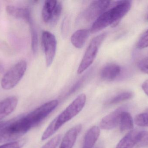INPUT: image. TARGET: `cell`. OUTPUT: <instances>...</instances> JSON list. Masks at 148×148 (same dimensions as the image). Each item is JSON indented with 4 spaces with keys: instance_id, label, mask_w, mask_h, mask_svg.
Wrapping results in <instances>:
<instances>
[{
    "instance_id": "cell-20",
    "label": "cell",
    "mask_w": 148,
    "mask_h": 148,
    "mask_svg": "<svg viewBox=\"0 0 148 148\" xmlns=\"http://www.w3.org/2000/svg\"><path fill=\"white\" fill-rule=\"evenodd\" d=\"M134 121L137 126L148 127V109L143 113L137 114L135 117Z\"/></svg>"
},
{
    "instance_id": "cell-7",
    "label": "cell",
    "mask_w": 148,
    "mask_h": 148,
    "mask_svg": "<svg viewBox=\"0 0 148 148\" xmlns=\"http://www.w3.org/2000/svg\"><path fill=\"white\" fill-rule=\"evenodd\" d=\"M111 1H93L83 13L82 17L87 22L95 21L108 10L111 5Z\"/></svg>"
},
{
    "instance_id": "cell-10",
    "label": "cell",
    "mask_w": 148,
    "mask_h": 148,
    "mask_svg": "<svg viewBox=\"0 0 148 148\" xmlns=\"http://www.w3.org/2000/svg\"><path fill=\"white\" fill-rule=\"evenodd\" d=\"M17 103L15 96H9L0 102V120L10 114L16 108Z\"/></svg>"
},
{
    "instance_id": "cell-3",
    "label": "cell",
    "mask_w": 148,
    "mask_h": 148,
    "mask_svg": "<svg viewBox=\"0 0 148 148\" xmlns=\"http://www.w3.org/2000/svg\"><path fill=\"white\" fill-rule=\"evenodd\" d=\"M106 36L107 33H102L91 40L77 69L78 74L84 72L93 63L96 57L99 47L106 38Z\"/></svg>"
},
{
    "instance_id": "cell-11",
    "label": "cell",
    "mask_w": 148,
    "mask_h": 148,
    "mask_svg": "<svg viewBox=\"0 0 148 148\" xmlns=\"http://www.w3.org/2000/svg\"><path fill=\"white\" fill-rule=\"evenodd\" d=\"M121 71V67L114 63H110L104 66L101 72V77L103 80L111 81L119 76Z\"/></svg>"
},
{
    "instance_id": "cell-9",
    "label": "cell",
    "mask_w": 148,
    "mask_h": 148,
    "mask_svg": "<svg viewBox=\"0 0 148 148\" xmlns=\"http://www.w3.org/2000/svg\"><path fill=\"white\" fill-rule=\"evenodd\" d=\"M125 108L120 107L103 117L100 123L101 128L104 130H110L119 125L122 114L125 111Z\"/></svg>"
},
{
    "instance_id": "cell-8",
    "label": "cell",
    "mask_w": 148,
    "mask_h": 148,
    "mask_svg": "<svg viewBox=\"0 0 148 148\" xmlns=\"http://www.w3.org/2000/svg\"><path fill=\"white\" fill-rule=\"evenodd\" d=\"M132 2L130 1H119L115 2L114 6L108 10L112 21L111 27H116L123 17L131 8Z\"/></svg>"
},
{
    "instance_id": "cell-16",
    "label": "cell",
    "mask_w": 148,
    "mask_h": 148,
    "mask_svg": "<svg viewBox=\"0 0 148 148\" xmlns=\"http://www.w3.org/2000/svg\"><path fill=\"white\" fill-rule=\"evenodd\" d=\"M138 131L132 130L130 131L117 144L116 148H133L136 143Z\"/></svg>"
},
{
    "instance_id": "cell-25",
    "label": "cell",
    "mask_w": 148,
    "mask_h": 148,
    "mask_svg": "<svg viewBox=\"0 0 148 148\" xmlns=\"http://www.w3.org/2000/svg\"><path fill=\"white\" fill-rule=\"evenodd\" d=\"M22 144L20 141L11 142L1 145L0 148H21Z\"/></svg>"
},
{
    "instance_id": "cell-22",
    "label": "cell",
    "mask_w": 148,
    "mask_h": 148,
    "mask_svg": "<svg viewBox=\"0 0 148 148\" xmlns=\"http://www.w3.org/2000/svg\"><path fill=\"white\" fill-rule=\"evenodd\" d=\"M147 47H148V29L142 35L136 44V47L139 49H142Z\"/></svg>"
},
{
    "instance_id": "cell-14",
    "label": "cell",
    "mask_w": 148,
    "mask_h": 148,
    "mask_svg": "<svg viewBox=\"0 0 148 148\" xmlns=\"http://www.w3.org/2000/svg\"><path fill=\"white\" fill-rule=\"evenodd\" d=\"M90 30H78L76 31L71 36L72 44L77 48H82L84 46L90 33Z\"/></svg>"
},
{
    "instance_id": "cell-23",
    "label": "cell",
    "mask_w": 148,
    "mask_h": 148,
    "mask_svg": "<svg viewBox=\"0 0 148 148\" xmlns=\"http://www.w3.org/2000/svg\"><path fill=\"white\" fill-rule=\"evenodd\" d=\"M61 140V136L57 135L48 142L45 145L41 148H56Z\"/></svg>"
},
{
    "instance_id": "cell-4",
    "label": "cell",
    "mask_w": 148,
    "mask_h": 148,
    "mask_svg": "<svg viewBox=\"0 0 148 148\" xmlns=\"http://www.w3.org/2000/svg\"><path fill=\"white\" fill-rule=\"evenodd\" d=\"M62 9L61 1H45L42 12L43 21L51 26H54L60 19Z\"/></svg>"
},
{
    "instance_id": "cell-12",
    "label": "cell",
    "mask_w": 148,
    "mask_h": 148,
    "mask_svg": "<svg viewBox=\"0 0 148 148\" xmlns=\"http://www.w3.org/2000/svg\"><path fill=\"white\" fill-rule=\"evenodd\" d=\"M81 129L82 126L77 125L69 130L63 138L60 148H73Z\"/></svg>"
},
{
    "instance_id": "cell-21",
    "label": "cell",
    "mask_w": 148,
    "mask_h": 148,
    "mask_svg": "<svg viewBox=\"0 0 148 148\" xmlns=\"http://www.w3.org/2000/svg\"><path fill=\"white\" fill-rule=\"evenodd\" d=\"M31 28V48L33 53H35L37 52L38 47V39L37 32L33 26L32 22L29 23Z\"/></svg>"
},
{
    "instance_id": "cell-24",
    "label": "cell",
    "mask_w": 148,
    "mask_h": 148,
    "mask_svg": "<svg viewBox=\"0 0 148 148\" xmlns=\"http://www.w3.org/2000/svg\"><path fill=\"white\" fill-rule=\"evenodd\" d=\"M139 69L143 73L148 74V57L143 58L138 63Z\"/></svg>"
},
{
    "instance_id": "cell-1",
    "label": "cell",
    "mask_w": 148,
    "mask_h": 148,
    "mask_svg": "<svg viewBox=\"0 0 148 148\" xmlns=\"http://www.w3.org/2000/svg\"><path fill=\"white\" fill-rule=\"evenodd\" d=\"M86 101V95L83 94L79 95L65 110L53 120L56 131L80 112L84 107Z\"/></svg>"
},
{
    "instance_id": "cell-15",
    "label": "cell",
    "mask_w": 148,
    "mask_h": 148,
    "mask_svg": "<svg viewBox=\"0 0 148 148\" xmlns=\"http://www.w3.org/2000/svg\"><path fill=\"white\" fill-rule=\"evenodd\" d=\"M100 132V128L96 126L90 128L84 136L82 148H93L99 138Z\"/></svg>"
},
{
    "instance_id": "cell-28",
    "label": "cell",
    "mask_w": 148,
    "mask_h": 148,
    "mask_svg": "<svg viewBox=\"0 0 148 148\" xmlns=\"http://www.w3.org/2000/svg\"><path fill=\"white\" fill-rule=\"evenodd\" d=\"M145 20L146 21L148 22V10L147 14H146V16H145Z\"/></svg>"
},
{
    "instance_id": "cell-2",
    "label": "cell",
    "mask_w": 148,
    "mask_h": 148,
    "mask_svg": "<svg viewBox=\"0 0 148 148\" xmlns=\"http://www.w3.org/2000/svg\"><path fill=\"white\" fill-rule=\"evenodd\" d=\"M27 68V62L23 60L15 64L3 77L1 81L2 88L9 90L14 87L23 77Z\"/></svg>"
},
{
    "instance_id": "cell-13",
    "label": "cell",
    "mask_w": 148,
    "mask_h": 148,
    "mask_svg": "<svg viewBox=\"0 0 148 148\" xmlns=\"http://www.w3.org/2000/svg\"><path fill=\"white\" fill-rule=\"evenodd\" d=\"M6 10L9 15L13 17L25 20L29 23L32 22L30 12L28 9L8 5L6 7Z\"/></svg>"
},
{
    "instance_id": "cell-26",
    "label": "cell",
    "mask_w": 148,
    "mask_h": 148,
    "mask_svg": "<svg viewBox=\"0 0 148 148\" xmlns=\"http://www.w3.org/2000/svg\"><path fill=\"white\" fill-rule=\"evenodd\" d=\"M142 87L145 94L148 96V80L144 81L143 83Z\"/></svg>"
},
{
    "instance_id": "cell-5",
    "label": "cell",
    "mask_w": 148,
    "mask_h": 148,
    "mask_svg": "<svg viewBox=\"0 0 148 148\" xmlns=\"http://www.w3.org/2000/svg\"><path fill=\"white\" fill-rule=\"evenodd\" d=\"M58 104L59 102L57 100L50 101L37 108L25 116L32 127H34L45 119L58 106Z\"/></svg>"
},
{
    "instance_id": "cell-18",
    "label": "cell",
    "mask_w": 148,
    "mask_h": 148,
    "mask_svg": "<svg viewBox=\"0 0 148 148\" xmlns=\"http://www.w3.org/2000/svg\"><path fill=\"white\" fill-rule=\"evenodd\" d=\"M134 96V94L130 91L122 92L110 99L107 102L108 105L117 104L122 102L131 99Z\"/></svg>"
},
{
    "instance_id": "cell-6",
    "label": "cell",
    "mask_w": 148,
    "mask_h": 148,
    "mask_svg": "<svg viewBox=\"0 0 148 148\" xmlns=\"http://www.w3.org/2000/svg\"><path fill=\"white\" fill-rule=\"evenodd\" d=\"M42 42L45 53L47 67L52 65L56 54L57 41L54 35L47 30L42 35Z\"/></svg>"
},
{
    "instance_id": "cell-17",
    "label": "cell",
    "mask_w": 148,
    "mask_h": 148,
    "mask_svg": "<svg viewBox=\"0 0 148 148\" xmlns=\"http://www.w3.org/2000/svg\"><path fill=\"white\" fill-rule=\"evenodd\" d=\"M134 123V120L130 114L127 111H123L121 116L119 124L121 132L133 130Z\"/></svg>"
},
{
    "instance_id": "cell-19",
    "label": "cell",
    "mask_w": 148,
    "mask_h": 148,
    "mask_svg": "<svg viewBox=\"0 0 148 148\" xmlns=\"http://www.w3.org/2000/svg\"><path fill=\"white\" fill-rule=\"evenodd\" d=\"M136 145L139 147H148V131L138 132Z\"/></svg>"
},
{
    "instance_id": "cell-27",
    "label": "cell",
    "mask_w": 148,
    "mask_h": 148,
    "mask_svg": "<svg viewBox=\"0 0 148 148\" xmlns=\"http://www.w3.org/2000/svg\"><path fill=\"white\" fill-rule=\"evenodd\" d=\"M7 123L3 122H0V129L2 127H3L5 124Z\"/></svg>"
}]
</instances>
